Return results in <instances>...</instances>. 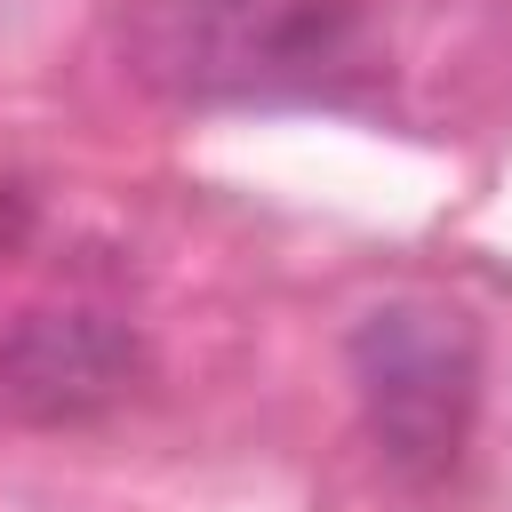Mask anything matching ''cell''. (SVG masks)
I'll list each match as a JSON object with an SVG mask.
<instances>
[{
	"label": "cell",
	"mask_w": 512,
	"mask_h": 512,
	"mask_svg": "<svg viewBox=\"0 0 512 512\" xmlns=\"http://www.w3.org/2000/svg\"><path fill=\"white\" fill-rule=\"evenodd\" d=\"M136 368V344L96 312H32L0 344V392L24 416H80L112 400Z\"/></svg>",
	"instance_id": "cell-3"
},
{
	"label": "cell",
	"mask_w": 512,
	"mask_h": 512,
	"mask_svg": "<svg viewBox=\"0 0 512 512\" xmlns=\"http://www.w3.org/2000/svg\"><path fill=\"white\" fill-rule=\"evenodd\" d=\"M352 384L392 464L440 472L480 400V336L456 304H384L352 328Z\"/></svg>",
	"instance_id": "cell-2"
},
{
	"label": "cell",
	"mask_w": 512,
	"mask_h": 512,
	"mask_svg": "<svg viewBox=\"0 0 512 512\" xmlns=\"http://www.w3.org/2000/svg\"><path fill=\"white\" fill-rule=\"evenodd\" d=\"M352 48L344 0H152L144 72L184 96L320 88Z\"/></svg>",
	"instance_id": "cell-1"
}]
</instances>
